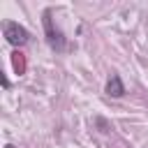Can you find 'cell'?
Here are the masks:
<instances>
[{
	"label": "cell",
	"mask_w": 148,
	"mask_h": 148,
	"mask_svg": "<svg viewBox=\"0 0 148 148\" xmlns=\"http://www.w3.org/2000/svg\"><path fill=\"white\" fill-rule=\"evenodd\" d=\"M5 37H7L9 44H14V46H23V44L28 42V30H25L23 25L9 21V23L5 25Z\"/></svg>",
	"instance_id": "6da1fadb"
},
{
	"label": "cell",
	"mask_w": 148,
	"mask_h": 148,
	"mask_svg": "<svg viewBox=\"0 0 148 148\" xmlns=\"http://www.w3.org/2000/svg\"><path fill=\"white\" fill-rule=\"evenodd\" d=\"M44 30H46V39L53 49H62L65 46V39H62V32L53 28V18H51V12L46 9L44 12Z\"/></svg>",
	"instance_id": "7a4b0ae2"
},
{
	"label": "cell",
	"mask_w": 148,
	"mask_h": 148,
	"mask_svg": "<svg viewBox=\"0 0 148 148\" xmlns=\"http://www.w3.org/2000/svg\"><path fill=\"white\" fill-rule=\"evenodd\" d=\"M106 92L111 95V97H123L125 95V86H123V81H120V76H111L109 79V83H106Z\"/></svg>",
	"instance_id": "3957f363"
},
{
	"label": "cell",
	"mask_w": 148,
	"mask_h": 148,
	"mask_svg": "<svg viewBox=\"0 0 148 148\" xmlns=\"http://www.w3.org/2000/svg\"><path fill=\"white\" fill-rule=\"evenodd\" d=\"M12 60H14V69H16L18 74H23V72H25V60H23V56H21V53H14Z\"/></svg>",
	"instance_id": "277c9868"
},
{
	"label": "cell",
	"mask_w": 148,
	"mask_h": 148,
	"mask_svg": "<svg viewBox=\"0 0 148 148\" xmlns=\"http://www.w3.org/2000/svg\"><path fill=\"white\" fill-rule=\"evenodd\" d=\"M5 148H14V146H5Z\"/></svg>",
	"instance_id": "5b68a950"
}]
</instances>
